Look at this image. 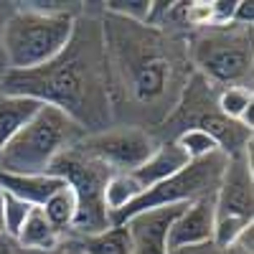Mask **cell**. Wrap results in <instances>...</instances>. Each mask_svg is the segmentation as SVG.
Segmentation results:
<instances>
[{"instance_id":"obj_16","label":"cell","mask_w":254,"mask_h":254,"mask_svg":"<svg viewBox=\"0 0 254 254\" xmlns=\"http://www.w3.org/2000/svg\"><path fill=\"white\" fill-rule=\"evenodd\" d=\"M61 239H64V234H59L51 226V221L46 219V214L36 206V208H31L28 219L20 226L15 244L23 252H44V249H54Z\"/></svg>"},{"instance_id":"obj_18","label":"cell","mask_w":254,"mask_h":254,"mask_svg":"<svg viewBox=\"0 0 254 254\" xmlns=\"http://www.w3.org/2000/svg\"><path fill=\"white\" fill-rule=\"evenodd\" d=\"M41 211L46 214V219L51 221V226L59 231V234L66 237L71 226H74V219H76V198H74V190L64 183L56 193L41 206Z\"/></svg>"},{"instance_id":"obj_11","label":"cell","mask_w":254,"mask_h":254,"mask_svg":"<svg viewBox=\"0 0 254 254\" xmlns=\"http://www.w3.org/2000/svg\"><path fill=\"white\" fill-rule=\"evenodd\" d=\"M214 224H216L214 198H201L193 203H186L178 211V216L171 221V226H168V234H165L168 252L214 242Z\"/></svg>"},{"instance_id":"obj_24","label":"cell","mask_w":254,"mask_h":254,"mask_svg":"<svg viewBox=\"0 0 254 254\" xmlns=\"http://www.w3.org/2000/svg\"><path fill=\"white\" fill-rule=\"evenodd\" d=\"M31 208H36V206H28L26 201L5 193V201H3V231L10 239L18 237V231H20V226H23V221L28 219Z\"/></svg>"},{"instance_id":"obj_26","label":"cell","mask_w":254,"mask_h":254,"mask_svg":"<svg viewBox=\"0 0 254 254\" xmlns=\"http://www.w3.org/2000/svg\"><path fill=\"white\" fill-rule=\"evenodd\" d=\"M20 252H23V249H20ZM23 254H84L81 249H79V244L74 242V237H64L54 249H44V252H23Z\"/></svg>"},{"instance_id":"obj_22","label":"cell","mask_w":254,"mask_h":254,"mask_svg":"<svg viewBox=\"0 0 254 254\" xmlns=\"http://www.w3.org/2000/svg\"><path fill=\"white\" fill-rule=\"evenodd\" d=\"M252 242H254V226L247 229L244 234L237 239L234 247H219L214 242L201 244V247H183V249H171L168 254H252Z\"/></svg>"},{"instance_id":"obj_27","label":"cell","mask_w":254,"mask_h":254,"mask_svg":"<svg viewBox=\"0 0 254 254\" xmlns=\"http://www.w3.org/2000/svg\"><path fill=\"white\" fill-rule=\"evenodd\" d=\"M0 254H23L20 247L15 244V239H10L5 231H0Z\"/></svg>"},{"instance_id":"obj_3","label":"cell","mask_w":254,"mask_h":254,"mask_svg":"<svg viewBox=\"0 0 254 254\" xmlns=\"http://www.w3.org/2000/svg\"><path fill=\"white\" fill-rule=\"evenodd\" d=\"M79 13H46L18 3L0 26L5 71H31L56 59L69 44Z\"/></svg>"},{"instance_id":"obj_17","label":"cell","mask_w":254,"mask_h":254,"mask_svg":"<svg viewBox=\"0 0 254 254\" xmlns=\"http://www.w3.org/2000/svg\"><path fill=\"white\" fill-rule=\"evenodd\" d=\"M74 237V234H69ZM84 254H132V237L127 226H110L89 237H74Z\"/></svg>"},{"instance_id":"obj_1","label":"cell","mask_w":254,"mask_h":254,"mask_svg":"<svg viewBox=\"0 0 254 254\" xmlns=\"http://www.w3.org/2000/svg\"><path fill=\"white\" fill-rule=\"evenodd\" d=\"M112 122L122 127H160L173 115L193 66L186 36L104 13L99 18Z\"/></svg>"},{"instance_id":"obj_15","label":"cell","mask_w":254,"mask_h":254,"mask_svg":"<svg viewBox=\"0 0 254 254\" xmlns=\"http://www.w3.org/2000/svg\"><path fill=\"white\" fill-rule=\"evenodd\" d=\"M38 110H41V102H36V99L0 94V153L33 120V115Z\"/></svg>"},{"instance_id":"obj_7","label":"cell","mask_w":254,"mask_h":254,"mask_svg":"<svg viewBox=\"0 0 254 254\" xmlns=\"http://www.w3.org/2000/svg\"><path fill=\"white\" fill-rule=\"evenodd\" d=\"M49 173L61 178L76 198V219L69 234L74 237H89L99 231L110 229V211L104 206V188L112 178V171L104 163L94 160L79 145H71L69 150H64L49 168Z\"/></svg>"},{"instance_id":"obj_2","label":"cell","mask_w":254,"mask_h":254,"mask_svg":"<svg viewBox=\"0 0 254 254\" xmlns=\"http://www.w3.org/2000/svg\"><path fill=\"white\" fill-rule=\"evenodd\" d=\"M0 94L28 97L41 104H51L74 120L84 135L110 130L112 107L99 18L84 13L81 8L66 49L38 69L3 71Z\"/></svg>"},{"instance_id":"obj_19","label":"cell","mask_w":254,"mask_h":254,"mask_svg":"<svg viewBox=\"0 0 254 254\" xmlns=\"http://www.w3.org/2000/svg\"><path fill=\"white\" fill-rule=\"evenodd\" d=\"M140 193L142 188L130 173H112V178L107 181V188H104V206L110 211V219L130 206Z\"/></svg>"},{"instance_id":"obj_10","label":"cell","mask_w":254,"mask_h":254,"mask_svg":"<svg viewBox=\"0 0 254 254\" xmlns=\"http://www.w3.org/2000/svg\"><path fill=\"white\" fill-rule=\"evenodd\" d=\"M216 216H237L254 221V176H252V150L226 158L224 176L214 196Z\"/></svg>"},{"instance_id":"obj_25","label":"cell","mask_w":254,"mask_h":254,"mask_svg":"<svg viewBox=\"0 0 254 254\" xmlns=\"http://www.w3.org/2000/svg\"><path fill=\"white\" fill-rule=\"evenodd\" d=\"M231 23L252 28V23H254V3H249V0H237V8H234V15H231Z\"/></svg>"},{"instance_id":"obj_23","label":"cell","mask_w":254,"mask_h":254,"mask_svg":"<svg viewBox=\"0 0 254 254\" xmlns=\"http://www.w3.org/2000/svg\"><path fill=\"white\" fill-rule=\"evenodd\" d=\"M254 221H247V219H237V216H216V224H214V244L219 247H234L237 239L244 234L247 229H252Z\"/></svg>"},{"instance_id":"obj_12","label":"cell","mask_w":254,"mask_h":254,"mask_svg":"<svg viewBox=\"0 0 254 254\" xmlns=\"http://www.w3.org/2000/svg\"><path fill=\"white\" fill-rule=\"evenodd\" d=\"M183 206L153 208L127 221L125 226L130 229V237H132V254H168V247H165L168 226H171V221L178 216V211Z\"/></svg>"},{"instance_id":"obj_4","label":"cell","mask_w":254,"mask_h":254,"mask_svg":"<svg viewBox=\"0 0 254 254\" xmlns=\"http://www.w3.org/2000/svg\"><path fill=\"white\" fill-rule=\"evenodd\" d=\"M188 61L203 81L216 89H252V28L214 23L186 36Z\"/></svg>"},{"instance_id":"obj_29","label":"cell","mask_w":254,"mask_h":254,"mask_svg":"<svg viewBox=\"0 0 254 254\" xmlns=\"http://www.w3.org/2000/svg\"><path fill=\"white\" fill-rule=\"evenodd\" d=\"M0 59H3V51H0ZM3 69H5V66H3Z\"/></svg>"},{"instance_id":"obj_20","label":"cell","mask_w":254,"mask_h":254,"mask_svg":"<svg viewBox=\"0 0 254 254\" xmlns=\"http://www.w3.org/2000/svg\"><path fill=\"white\" fill-rule=\"evenodd\" d=\"M216 104H219L221 115H226L229 120L239 122L254 107V94H252V89H239V87L219 89L216 92Z\"/></svg>"},{"instance_id":"obj_8","label":"cell","mask_w":254,"mask_h":254,"mask_svg":"<svg viewBox=\"0 0 254 254\" xmlns=\"http://www.w3.org/2000/svg\"><path fill=\"white\" fill-rule=\"evenodd\" d=\"M224 168H226L224 153H211L201 160H190L176 176L142 190L130 206L122 208L120 214H115L110 221H112V226H125L130 219L145 214V211H153V208L183 206V203H193L201 198H214L219 181L224 176Z\"/></svg>"},{"instance_id":"obj_21","label":"cell","mask_w":254,"mask_h":254,"mask_svg":"<svg viewBox=\"0 0 254 254\" xmlns=\"http://www.w3.org/2000/svg\"><path fill=\"white\" fill-rule=\"evenodd\" d=\"M173 140H176V145L181 147V150L188 155V160H201V158H206L211 153H221L219 145L211 140L206 132H201V130H186V132H181Z\"/></svg>"},{"instance_id":"obj_28","label":"cell","mask_w":254,"mask_h":254,"mask_svg":"<svg viewBox=\"0 0 254 254\" xmlns=\"http://www.w3.org/2000/svg\"><path fill=\"white\" fill-rule=\"evenodd\" d=\"M3 201H5V190L0 188V231H3Z\"/></svg>"},{"instance_id":"obj_5","label":"cell","mask_w":254,"mask_h":254,"mask_svg":"<svg viewBox=\"0 0 254 254\" xmlns=\"http://www.w3.org/2000/svg\"><path fill=\"white\" fill-rule=\"evenodd\" d=\"M84 130L51 104H41L33 120L20 130L0 153V173L38 176L49 173L51 163L76 145Z\"/></svg>"},{"instance_id":"obj_9","label":"cell","mask_w":254,"mask_h":254,"mask_svg":"<svg viewBox=\"0 0 254 254\" xmlns=\"http://www.w3.org/2000/svg\"><path fill=\"white\" fill-rule=\"evenodd\" d=\"M158 137L150 130L140 127H110L94 135H84L76 145L79 150L92 155L94 160L104 163L112 173H132L150 158L158 147Z\"/></svg>"},{"instance_id":"obj_14","label":"cell","mask_w":254,"mask_h":254,"mask_svg":"<svg viewBox=\"0 0 254 254\" xmlns=\"http://www.w3.org/2000/svg\"><path fill=\"white\" fill-rule=\"evenodd\" d=\"M64 186L61 178L51 173H38V176H13V173H0V188L5 193L26 201L28 206H44L56 190Z\"/></svg>"},{"instance_id":"obj_6","label":"cell","mask_w":254,"mask_h":254,"mask_svg":"<svg viewBox=\"0 0 254 254\" xmlns=\"http://www.w3.org/2000/svg\"><path fill=\"white\" fill-rule=\"evenodd\" d=\"M216 87H211L198 74H193L186 84L178 107L158 127V132H173V137H178L186 130H201L219 145V150L226 158L252 150V130L221 115L216 104Z\"/></svg>"},{"instance_id":"obj_13","label":"cell","mask_w":254,"mask_h":254,"mask_svg":"<svg viewBox=\"0 0 254 254\" xmlns=\"http://www.w3.org/2000/svg\"><path fill=\"white\" fill-rule=\"evenodd\" d=\"M188 163H190L188 155L176 145V140H160L158 147L150 153V158H147L137 171H132L130 176L140 183L142 190H147V188L163 183L165 178L176 176L181 168H186Z\"/></svg>"}]
</instances>
